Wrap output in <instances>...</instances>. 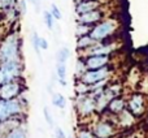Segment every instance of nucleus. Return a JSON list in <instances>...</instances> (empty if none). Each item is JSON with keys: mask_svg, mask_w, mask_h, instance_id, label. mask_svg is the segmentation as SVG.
<instances>
[{"mask_svg": "<svg viewBox=\"0 0 148 138\" xmlns=\"http://www.w3.org/2000/svg\"><path fill=\"white\" fill-rule=\"evenodd\" d=\"M21 42L17 34H9L0 44V64L9 60H20Z\"/></svg>", "mask_w": 148, "mask_h": 138, "instance_id": "nucleus-1", "label": "nucleus"}, {"mask_svg": "<svg viewBox=\"0 0 148 138\" xmlns=\"http://www.w3.org/2000/svg\"><path fill=\"white\" fill-rule=\"evenodd\" d=\"M22 63L21 60H9L0 64V86L8 82L16 81L22 73Z\"/></svg>", "mask_w": 148, "mask_h": 138, "instance_id": "nucleus-2", "label": "nucleus"}, {"mask_svg": "<svg viewBox=\"0 0 148 138\" xmlns=\"http://www.w3.org/2000/svg\"><path fill=\"white\" fill-rule=\"evenodd\" d=\"M116 30H117V21L109 18V20H104L100 23H97L96 26H94L90 33V37L96 42H101L112 35Z\"/></svg>", "mask_w": 148, "mask_h": 138, "instance_id": "nucleus-3", "label": "nucleus"}, {"mask_svg": "<svg viewBox=\"0 0 148 138\" xmlns=\"http://www.w3.org/2000/svg\"><path fill=\"white\" fill-rule=\"evenodd\" d=\"M110 76V69L108 65L99 69H87L81 77H79V81L84 82L87 85H94L99 81L103 79H108V77Z\"/></svg>", "mask_w": 148, "mask_h": 138, "instance_id": "nucleus-4", "label": "nucleus"}, {"mask_svg": "<svg viewBox=\"0 0 148 138\" xmlns=\"http://www.w3.org/2000/svg\"><path fill=\"white\" fill-rule=\"evenodd\" d=\"M104 17V12L101 10V8L99 9H95V10H91V12H87V13H83V14H78V23H86V25H92V23H96V22H100Z\"/></svg>", "mask_w": 148, "mask_h": 138, "instance_id": "nucleus-5", "label": "nucleus"}, {"mask_svg": "<svg viewBox=\"0 0 148 138\" xmlns=\"http://www.w3.org/2000/svg\"><path fill=\"white\" fill-rule=\"evenodd\" d=\"M110 61L109 55H92V56H87L84 60L87 69H99L105 65H108Z\"/></svg>", "mask_w": 148, "mask_h": 138, "instance_id": "nucleus-6", "label": "nucleus"}, {"mask_svg": "<svg viewBox=\"0 0 148 138\" xmlns=\"http://www.w3.org/2000/svg\"><path fill=\"white\" fill-rule=\"evenodd\" d=\"M20 90L21 86L17 81L8 82V83L0 86V97L3 99H13V98H16L20 94Z\"/></svg>", "mask_w": 148, "mask_h": 138, "instance_id": "nucleus-7", "label": "nucleus"}, {"mask_svg": "<svg viewBox=\"0 0 148 138\" xmlns=\"http://www.w3.org/2000/svg\"><path fill=\"white\" fill-rule=\"evenodd\" d=\"M114 48H116L114 44H99V42H96L92 47L84 50V51H86L87 56H92V55H110Z\"/></svg>", "mask_w": 148, "mask_h": 138, "instance_id": "nucleus-8", "label": "nucleus"}, {"mask_svg": "<svg viewBox=\"0 0 148 138\" xmlns=\"http://www.w3.org/2000/svg\"><path fill=\"white\" fill-rule=\"evenodd\" d=\"M100 7H101V1L100 0H82L81 3L77 4L75 12L77 14H83V13L99 9Z\"/></svg>", "mask_w": 148, "mask_h": 138, "instance_id": "nucleus-9", "label": "nucleus"}, {"mask_svg": "<svg viewBox=\"0 0 148 138\" xmlns=\"http://www.w3.org/2000/svg\"><path fill=\"white\" fill-rule=\"evenodd\" d=\"M78 106L79 112L83 113V115H87V113H91L96 108V100L94 98H86L84 95H82L78 102Z\"/></svg>", "mask_w": 148, "mask_h": 138, "instance_id": "nucleus-10", "label": "nucleus"}, {"mask_svg": "<svg viewBox=\"0 0 148 138\" xmlns=\"http://www.w3.org/2000/svg\"><path fill=\"white\" fill-rule=\"evenodd\" d=\"M129 107L131 112L135 115H140L144 111V98L140 94H135L130 100H129Z\"/></svg>", "mask_w": 148, "mask_h": 138, "instance_id": "nucleus-11", "label": "nucleus"}, {"mask_svg": "<svg viewBox=\"0 0 148 138\" xmlns=\"http://www.w3.org/2000/svg\"><path fill=\"white\" fill-rule=\"evenodd\" d=\"M95 134L99 138H108L113 134V129L108 123H100L95 128Z\"/></svg>", "mask_w": 148, "mask_h": 138, "instance_id": "nucleus-12", "label": "nucleus"}, {"mask_svg": "<svg viewBox=\"0 0 148 138\" xmlns=\"http://www.w3.org/2000/svg\"><path fill=\"white\" fill-rule=\"evenodd\" d=\"M95 43H96V41H94L90 35H83V37H78L77 47H78V50H87L94 46Z\"/></svg>", "mask_w": 148, "mask_h": 138, "instance_id": "nucleus-13", "label": "nucleus"}, {"mask_svg": "<svg viewBox=\"0 0 148 138\" xmlns=\"http://www.w3.org/2000/svg\"><path fill=\"white\" fill-rule=\"evenodd\" d=\"M5 103H7V110L9 112V115H17V113L21 112V104L18 100H16L14 98L13 99H5Z\"/></svg>", "mask_w": 148, "mask_h": 138, "instance_id": "nucleus-14", "label": "nucleus"}, {"mask_svg": "<svg viewBox=\"0 0 148 138\" xmlns=\"http://www.w3.org/2000/svg\"><path fill=\"white\" fill-rule=\"evenodd\" d=\"M125 108V102L122 99H118V98H113L109 102V110L114 113H121Z\"/></svg>", "mask_w": 148, "mask_h": 138, "instance_id": "nucleus-15", "label": "nucleus"}, {"mask_svg": "<svg viewBox=\"0 0 148 138\" xmlns=\"http://www.w3.org/2000/svg\"><path fill=\"white\" fill-rule=\"evenodd\" d=\"M52 104L57 108H65L66 107V98L60 92H55L52 95Z\"/></svg>", "mask_w": 148, "mask_h": 138, "instance_id": "nucleus-16", "label": "nucleus"}, {"mask_svg": "<svg viewBox=\"0 0 148 138\" xmlns=\"http://www.w3.org/2000/svg\"><path fill=\"white\" fill-rule=\"evenodd\" d=\"M70 50L68 47H61V48L57 51V55H56V59H57V63H66L70 57Z\"/></svg>", "mask_w": 148, "mask_h": 138, "instance_id": "nucleus-17", "label": "nucleus"}, {"mask_svg": "<svg viewBox=\"0 0 148 138\" xmlns=\"http://www.w3.org/2000/svg\"><path fill=\"white\" fill-rule=\"evenodd\" d=\"M92 28L90 25H86V23H78L75 29V34L78 37H83V35H90Z\"/></svg>", "mask_w": 148, "mask_h": 138, "instance_id": "nucleus-18", "label": "nucleus"}, {"mask_svg": "<svg viewBox=\"0 0 148 138\" xmlns=\"http://www.w3.org/2000/svg\"><path fill=\"white\" fill-rule=\"evenodd\" d=\"M39 38H40V37L38 35V33H36L35 30H33V33H31V44H33V47H34V51H35L36 56L40 59V47H39Z\"/></svg>", "mask_w": 148, "mask_h": 138, "instance_id": "nucleus-19", "label": "nucleus"}, {"mask_svg": "<svg viewBox=\"0 0 148 138\" xmlns=\"http://www.w3.org/2000/svg\"><path fill=\"white\" fill-rule=\"evenodd\" d=\"M43 20H44V23H46L47 28H48L49 30H53L55 29V18H53V16L51 14L49 10H44L43 12Z\"/></svg>", "mask_w": 148, "mask_h": 138, "instance_id": "nucleus-20", "label": "nucleus"}, {"mask_svg": "<svg viewBox=\"0 0 148 138\" xmlns=\"http://www.w3.org/2000/svg\"><path fill=\"white\" fill-rule=\"evenodd\" d=\"M66 63H57L56 64V74L57 78L60 79H66Z\"/></svg>", "mask_w": 148, "mask_h": 138, "instance_id": "nucleus-21", "label": "nucleus"}, {"mask_svg": "<svg viewBox=\"0 0 148 138\" xmlns=\"http://www.w3.org/2000/svg\"><path fill=\"white\" fill-rule=\"evenodd\" d=\"M5 138H26V134L22 129H13Z\"/></svg>", "mask_w": 148, "mask_h": 138, "instance_id": "nucleus-22", "label": "nucleus"}, {"mask_svg": "<svg viewBox=\"0 0 148 138\" xmlns=\"http://www.w3.org/2000/svg\"><path fill=\"white\" fill-rule=\"evenodd\" d=\"M49 12H51V14L53 16L55 20H61L62 18L61 10H60V8L57 7L56 4H51V9H49Z\"/></svg>", "mask_w": 148, "mask_h": 138, "instance_id": "nucleus-23", "label": "nucleus"}, {"mask_svg": "<svg viewBox=\"0 0 148 138\" xmlns=\"http://www.w3.org/2000/svg\"><path fill=\"white\" fill-rule=\"evenodd\" d=\"M17 9H18V13H20V14L25 16L26 12H27V0H18Z\"/></svg>", "mask_w": 148, "mask_h": 138, "instance_id": "nucleus-24", "label": "nucleus"}, {"mask_svg": "<svg viewBox=\"0 0 148 138\" xmlns=\"http://www.w3.org/2000/svg\"><path fill=\"white\" fill-rule=\"evenodd\" d=\"M86 70H87V68H86V64H84V60H78V63H77V67H75L77 74L81 77Z\"/></svg>", "mask_w": 148, "mask_h": 138, "instance_id": "nucleus-25", "label": "nucleus"}, {"mask_svg": "<svg viewBox=\"0 0 148 138\" xmlns=\"http://www.w3.org/2000/svg\"><path fill=\"white\" fill-rule=\"evenodd\" d=\"M43 113H44V117H46L47 124H48V125L52 128V126H53V123H55V121H53V117H52V116H51V112H49V111H48V108H47V107H44Z\"/></svg>", "mask_w": 148, "mask_h": 138, "instance_id": "nucleus-26", "label": "nucleus"}, {"mask_svg": "<svg viewBox=\"0 0 148 138\" xmlns=\"http://www.w3.org/2000/svg\"><path fill=\"white\" fill-rule=\"evenodd\" d=\"M53 136L56 137V138H66V134H65V132L62 130L61 128H55V130H53Z\"/></svg>", "mask_w": 148, "mask_h": 138, "instance_id": "nucleus-27", "label": "nucleus"}, {"mask_svg": "<svg viewBox=\"0 0 148 138\" xmlns=\"http://www.w3.org/2000/svg\"><path fill=\"white\" fill-rule=\"evenodd\" d=\"M39 47H40V50H48V42H47L46 38H39Z\"/></svg>", "mask_w": 148, "mask_h": 138, "instance_id": "nucleus-28", "label": "nucleus"}, {"mask_svg": "<svg viewBox=\"0 0 148 138\" xmlns=\"http://www.w3.org/2000/svg\"><path fill=\"white\" fill-rule=\"evenodd\" d=\"M30 3L34 5V8H35L36 12H39V10H40V0H31Z\"/></svg>", "mask_w": 148, "mask_h": 138, "instance_id": "nucleus-29", "label": "nucleus"}, {"mask_svg": "<svg viewBox=\"0 0 148 138\" xmlns=\"http://www.w3.org/2000/svg\"><path fill=\"white\" fill-rule=\"evenodd\" d=\"M78 138H92V136H91V133H90V132H81Z\"/></svg>", "mask_w": 148, "mask_h": 138, "instance_id": "nucleus-30", "label": "nucleus"}, {"mask_svg": "<svg viewBox=\"0 0 148 138\" xmlns=\"http://www.w3.org/2000/svg\"><path fill=\"white\" fill-rule=\"evenodd\" d=\"M59 83L61 85V86H64V87H65V86L68 85V82H66V79H60V78H59Z\"/></svg>", "mask_w": 148, "mask_h": 138, "instance_id": "nucleus-31", "label": "nucleus"}, {"mask_svg": "<svg viewBox=\"0 0 148 138\" xmlns=\"http://www.w3.org/2000/svg\"><path fill=\"white\" fill-rule=\"evenodd\" d=\"M0 121H1V120H0Z\"/></svg>", "mask_w": 148, "mask_h": 138, "instance_id": "nucleus-32", "label": "nucleus"}]
</instances>
